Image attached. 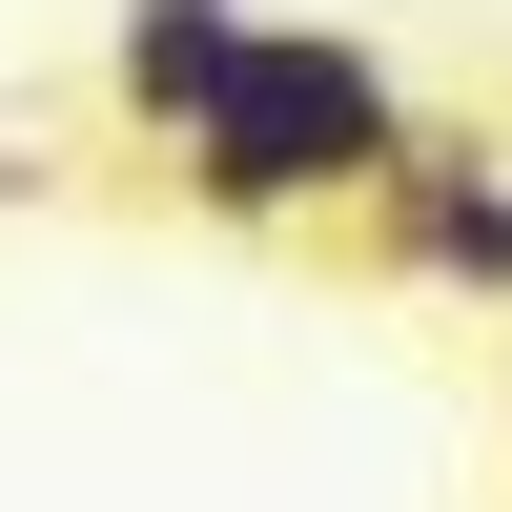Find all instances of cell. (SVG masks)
I'll list each match as a JSON object with an SVG mask.
<instances>
[{
    "label": "cell",
    "instance_id": "1",
    "mask_svg": "<svg viewBox=\"0 0 512 512\" xmlns=\"http://www.w3.org/2000/svg\"><path fill=\"white\" fill-rule=\"evenodd\" d=\"M410 164V82H390V41H349V21H246V62L205 82V123H185V205L205 226H328V205H369Z\"/></svg>",
    "mask_w": 512,
    "mask_h": 512
},
{
    "label": "cell",
    "instance_id": "2",
    "mask_svg": "<svg viewBox=\"0 0 512 512\" xmlns=\"http://www.w3.org/2000/svg\"><path fill=\"white\" fill-rule=\"evenodd\" d=\"M226 62H246V0H123V41H103V103L144 123V144H185Z\"/></svg>",
    "mask_w": 512,
    "mask_h": 512
},
{
    "label": "cell",
    "instance_id": "3",
    "mask_svg": "<svg viewBox=\"0 0 512 512\" xmlns=\"http://www.w3.org/2000/svg\"><path fill=\"white\" fill-rule=\"evenodd\" d=\"M369 205H390V246H410V267H451V287H512V164H451V144H410Z\"/></svg>",
    "mask_w": 512,
    "mask_h": 512
}]
</instances>
